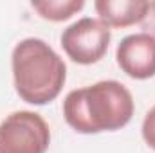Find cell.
<instances>
[{"mask_svg": "<svg viewBox=\"0 0 155 153\" xmlns=\"http://www.w3.org/2000/svg\"><path fill=\"white\" fill-rule=\"evenodd\" d=\"M134 110L132 92L116 79H103L71 90L63 99L67 124L83 135L117 132L132 121Z\"/></svg>", "mask_w": 155, "mask_h": 153, "instance_id": "obj_1", "label": "cell"}, {"mask_svg": "<svg viewBox=\"0 0 155 153\" xmlns=\"http://www.w3.org/2000/svg\"><path fill=\"white\" fill-rule=\"evenodd\" d=\"M11 70L20 99L36 106L52 103L67 81L63 58L41 38H24L15 45Z\"/></svg>", "mask_w": 155, "mask_h": 153, "instance_id": "obj_2", "label": "cell"}, {"mask_svg": "<svg viewBox=\"0 0 155 153\" xmlns=\"http://www.w3.org/2000/svg\"><path fill=\"white\" fill-rule=\"evenodd\" d=\"M51 128L36 112L18 110L0 122V153H45Z\"/></svg>", "mask_w": 155, "mask_h": 153, "instance_id": "obj_3", "label": "cell"}, {"mask_svg": "<svg viewBox=\"0 0 155 153\" xmlns=\"http://www.w3.org/2000/svg\"><path fill=\"white\" fill-rule=\"evenodd\" d=\"M112 40V31L99 18H79L63 29L60 41L65 54L78 65H92L103 60Z\"/></svg>", "mask_w": 155, "mask_h": 153, "instance_id": "obj_4", "label": "cell"}, {"mask_svg": "<svg viewBox=\"0 0 155 153\" xmlns=\"http://www.w3.org/2000/svg\"><path fill=\"white\" fill-rule=\"evenodd\" d=\"M119 69L132 79H150L155 76V38L148 33L128 34L116 49Z\"/></svg>", "mask_w": 155, "mask_h": 153, "instance_id": "obj_5", "label": "cell"}, {"mask_svg": "<svg viewBox=\"0 0 155 153\" xmlns=\"http://www.w3.org/2000/svg\"><path fill=\"white\" fill-rule=\"evenodd\" d=\"M148 4L146 0H96L94 9L97 18L108 27L124 29L144 20Z\"/></svg>", "mask_w": 155, "mask_h": 153, "instance_id": "obj_6", "label": "cell"}, {"mask_svg": "<svg viewBox=\"0 0 155 153\" xmlns=\"http://www.w3.org/2000/svg\"><path fill=\"white\" fill-rule=\"evenodd\" d=\"M31 7L43 20L65 22L85 7V0H33Z\"/></svg>", "mask_w": 155, "mask_h": 153, "instance_id": "obj_7", "label": "cell"}, {"mask_svg": "<svg viewBox=\"0 0 155 153\" xmlns=\"http://www.w3.org/2000/svg\"><path fill=\"white\" fill-rule=\"evenodd\" d=\"M141 135L146 142L148 148H152L155 151V105L146 112L143 119V126H141Z\"/></svg>", "mask_w": 155, "mask_h": 153, "instance_id": "obj_8", "label": "cell"}, {"mask_svg": "<svg viewBox=\"0 0 155 153\" xmlns=\"http://www.w3.org/2000/svg\"><path fill=\"white\" fill-rule=\"evenodd\" d=\"M141 27L144 29L143 33H148L155 38V0L148 4V11H146L144 20L141 22Z\"/></svg>", "mask_w": 155, "mask_h": 153, "instance_id": "obj_9", "label": "cell"}]
</instances>
